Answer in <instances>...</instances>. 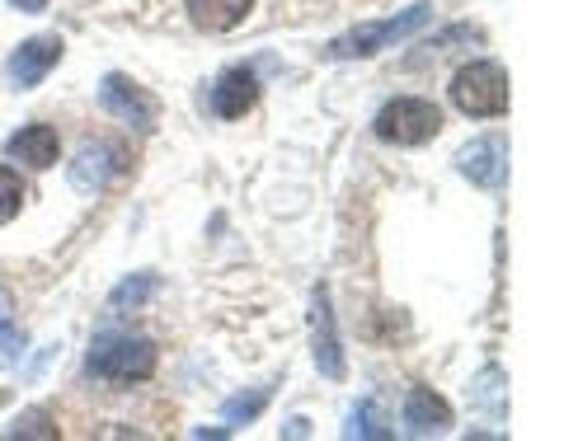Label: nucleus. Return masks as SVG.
Segmentation results:
<instances>
[{"label":"nucleus","mask_w":564,"mask_h":441,"mask_svg":"<svg viewBox=\"0 0 564 441\" xmlns=\"http://www.w3.org/2000/svg\"><path fill=\"white\" fill-rule=\"evenodd\" d=\"M155 343L151 339H132V333H99L85 357V372L95 381L109 385H132V381H151L155 376Z\"/></svg>","instance_id":"obj_1"},{"label":"nucleus","mask_w":564,"mask_h":441,"mask_svg":"<svg viewBox=\"0 0 564 441\" xmlns=\"http://www.w3.org/2000/svg\"><path fill=\"white\" fill-rule=\"evenodd\" d=\"M429 20H433V5H429V0H419V5H410V10L391 14V20L358 24V29L339 33V38H329V43H325V57H329V62L377 57V52H386V47H391V43H400V38H410V33H414V29H423Z\"/></svg>","instance_id":"obj_2"},{"label":"nucleus","mask_w":564,"mask_h":441,"mask_svg":"<svg viewBox=\"0 0 564 441\" xmlns=\"http://www.w3.org/2000/svg\"><path fill=\"white\" fill-rule=\"evenodd\" d=\"M372 132L386 146H423L443 132V109L433 99H419V95H400V99H386L381 113L372 118Z\"/></svg>","instance_id":"obj_3"},{"label":"nucleus","mask_w":564,"mask_h":441,"mask_svg":"<svg viewBox=\"0 0 564 441\" xmlns=\"http://www.w3.org/2000/svg\"><path fill=\"white\" fill-rule=\"evenodd\" d=\"M452 103H456V113H466V118H503L508 113V70L499 62H470L462 66L452 76Z\"/></svg>","instance_id":"obj_4"},{"label":"nucleus","mask_w":564,"mask_h":441,"mask_svg":"<svg viewBox=\"0 0 564 441\" xmlns=\"http://www.w3.org/2000/svg\"><path fill=\"white\" fill-rule=\"evenodd\" d=\"M99 103H104V113H113L118 122H128V128H137V132H151L155 122H161V103H155V95L141 90V85L132 76H122V70L104 76Z\"/></svg>","instance_id":"obj_5"},{"label":"nucleus","mask_w":564,"mask_h":441,"mask_svg":"<svg viewBox=\"0 0 564 441\" xmlns=\"http://www.w3.org/2000/svg\"><path fill=\"white\" fill-rule=\"evenodd\" d=\"M311 339H315V372H321L325 381H344L348 376V362H344L339 324H334L329 287H315V301H311Z\"/></svg>","instance_id":"obj_6"},{"label":"nucleus","mask_w":564,"mask_h":441,"mask_svg":"<svg viewBox=\"0 0 564 441\" xmlns=\"http://www.w3.org/2000/svg\"><path fill=\"white\" fill-rule=\"evenodd\" d=\"M456 169H462L475 188H503V179H508V136L503 132L475 136L470 146L456 151Z\"/></svg>","instance_id":"obj_7"},{"label":"nucleus","mask_w":564,"mask_h":441,"mask_svg":"<svg viewBox=\"0 0 564 441\" xmlns=\"http://www.w3.org/2000/svg\"><path fill=\"white\" fill-rule=\"evenodd\" d=\"M57 62H62V38L57 33H39V38H29V43H20L10 52L6 76H10L14 90H39Z\"/></svg>","instance_id":"obj_8"},{"label":"nucleus","mask_w":564,"mask_h":441,"mask_svg":"<svg viewBox=\"0 0 564 441\" xmlns=\"http://www.w3.org/2000/svg\"><path fill=\"white\" fill-rule=\"evenodd\" d=\"M207 99H212V113L226 118V122H236V118H245L259 103V76L250 66H226Z\"/></svg>","instance_id":"obj_9"},{"label":"nucleus","mask_w":564,"mask_h":441,"mask_svg":"<svg viewBox=\"0 0 564 441\" xmlns=\"http://www.w3.org/2000/svg\"><path fill=\"white\" fill-rule=\"evenodd\" d=\"M6 151H10V161H20L29 169H52L62 155V136L47 122H29V128H20L6 141Z\"/></svg>","instance_id":"obj_10"},{"label":"nucleus","mask_w":564,"mask_h":441,"mask_svg":"<svg viewBox=\"0 0 564 441\" xmlns=\"http://www.w3.org/2000/svg\"><path fill=\"white\" fill-rule=\"evenodd\" d=\"M113 174H118V151L113 146H80V155L66 169V179L76 192H104L113 184Z\"/></svg>","instance_id":"obj_11"},{"label":"nucleus","mask_w":564,"mask_h":441,"mask_svg":"<svg viewBox=\"0 0 564 441\" xmlns=\"http://www.w3.org/2000/svg\"><path fill=\"white\" fill-rule=\"evenodd\" d=\"M400 418H404V428H410L414 437H437V432L452 428V404L419 385V390L404 395V414Z\"/></svg>","instance_id":"obj_12"},{"label":"nucleus","mask_w":564,"mask_h":441,"mask_svg":"<svg viewBox=\"0 0 564 441\" xmlns=\"http://www.w3.org/2000/svg\"><path fill=\"white\" fill-rule=\"evenodd\" d=\"M254 0H188V24L203 33H231L250 20Z\"/></svg>","instance_id":"obj_13"},{"label":"nucleus","mask_w":564,"mask_h":441,"mask_svg":"<svg viewBox=\"0 0 564 441\" xmlns=\"http://www.w3.org/2000/svg\"><path fill=\"white\" fill-rule=\"evenodd\" d=\"M155 287H161V282H155V273H132L128 282H122V287L109 296V315H128V310H141L155 296Z\"/></svg>","instance_id":"obj_14"},{"label":"nucleus","mask_w":564,"mask_h":441,"mask_svg":"<svg viewBox=\"0 0 564 441\" xmlns=\"http://www.w3.org/2000/svg\"><path fill=\"white\" fill-rule=\"evenodd\" d=\"M348 437H391V428H386V418L377 414L372 399L358 404V409L348 414Z\"/></svg>","instance_id":"obj_15"},{"label":"nucleus","mask_w":564,"mask_h":441,"mask_svg":"<svg viewBox=\"0 0 564 441\" xmlns=\"http://www.w3.org/2000/svg\"><path fill=\"white\" fill-rule=\"evenodd\" d=\"M20 207H24V184H20V174L0 165V225L20 217Z\"/></svg>","instance_id":"obj_16"},{"label":"nucleus","mask_w":564,"mask_h":441,"mask_svg":"<svg viewBox=\"0 0 564 441\" xmlns=\"http://www.w3.org/2000/svg\"><path fill=\"white\" fill-rule=\"evenodd\" d=\"M470 390H475V399H480L485 409L503 414V372H499V366H485V372L475 376V385H470Z\"/></svg>","instance_id":"obj_17"},{"label":"nucleus","mask_w":564,"mask_h":441,"mask_svg":"<svg viewBox=\"0 0 564 441\" xmlns=\"http://www.w3.org/2000/svg\"><path fill=\"white\" fill-rule=\"evenodd\" d=\"M263 404H269V390H254V395H236V399H226V422H254L263 414Z\"/></svg>","instance_id":"obj_18"},{"label":"nucleus","mask_w":564,"mask_h":441,"mask_svg":"<svg viewBox=\"0 0 564 441\" xmlns=\"http://www.w3.org/2000/svg\"><path fill=\"white\" fill-rule=\"evenodd\" d=\"M10 437H57V428H52V418L43 409H29L20 422H14Z\"/></svg>","instance_id":"obj_19"},{"label":"nucleus","mask_w":564,"mask_h":441,"mask_svg":"<svg viewBox=\"0 0 564 441\" xmlns=\"http://www.w3.org/2000/svg\"><path fill=\"white\" fill-rule=\"evenodd\" d=\"M24 333L20 329H14V324H6V329H0V366H14V362H20L24 357Z\"/></svg>","instance_id":"obj_20"},{"label":"nucleus","mask_w":564,"mask_h":441,"mask_svg":"<svg viewBox=\"0 0 564 441\" xmlns=\"http://www.w3.org/2000/svg\"><path fill=\"white\" fill-rule=\"evenodd\" d=\"M10 5L20 10V14H43V10H47V0H10Z\"/></svg>","instance_id":"obj_21"},{"label":"nucleus","mask_w":564,"mask_h":441,"mask_svg":"<svg viewBox=\"0 0 564 441\" xmlns=\"http://www.w3.org/2000/svg\"><path fill=\"white\" fill-rule=\"evenodd\" d=\"M10 315H14V301H10V291H6V287H0V329H6V324H10Z\"/></svg>","instance_id":"obj_22"},{"label":"nucleus","mask_w":564,"mask_h":441,"mask_svg":"<svg viewBox=\"0 0 564 441\" xmlns=\"http://www.w3.org/2000/svg\"><path fill=\"white\" fill-rule=\"evenodd\" d=\"M306 432H311L306 418H292V422H288V437H306Z\"/></svg>","instance_id":"obj_23"}]
</instances>
